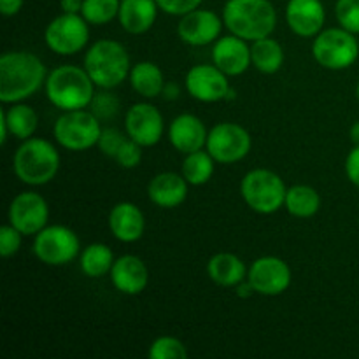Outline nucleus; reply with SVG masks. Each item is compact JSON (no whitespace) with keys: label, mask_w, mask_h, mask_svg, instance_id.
Wrapping results in <instances>:
<instances>
[{"label":"nucleus","mask_w":359,"mask_h":359,"mask_svg":"<svg viewBox=\"0 0 359 359\" xmlns=\"http://www.w3.org/2000/svg\"><path fill=\"white\" fill-rule=\"evenodd\" d=\"M48 72L37 55L7 51L0 56V102L16 104L30 98L46 84Z\"/></svg>","instance_id":"1"},{"label":"nucleus","mask_w":359,"mask_h":359,"mask_svg":"<svg viewBox=\"0 0 359 359\" xmlns=\"http://www.w3.org/2000/svg\"><path fill=\"white\" fill-rule=\"evenodd\" d=\"M223 21L230 34L255 42L272 35L277 13L270 0H228L223 9Z\"/></svg>","instance_id":"2"},{"label":"nucleus","mask_w":359,"mask_h":359,"mask_svg":"<svg viewBox=\"0 0 359 359\" xmlns=\"http://www.w3.org/2000/svg\"><path fill=\"white\" fill-rule=\"evenodd\" d=\"M44 88L48 100L63 112L90 107L95 97V83L86 69L77 65L56 67L48 74Z\"/></svg>","instance_id":"3"},{"label":"nucleus","mask_w":359,"mask_h":359,"mask_svg":"<svg viewBox=\"0 0 359 359\" xmlns=\"http://www.w3.org/2000/svg\"><path fill=\"white\" fill-rule=\"evenodd\" d=\"M84 69L100 90H112L130 76L132 63L125 46L104 39L91 46L84 55Z\"/></svg>","instance_id":"4"},{"label":"nucleus","mask_w":359,"mask_h":359,"mask_svg":"<svg viewBox=\"0 0 359 359\" xmlns=\"http://www.w3.org/2000/svg\"><path fill=\"white\" fill-rule=\"evenodd\" d=\"M13 168L23 184L44 186L58 174L60 153L49 140L30 137L14 153Z\"/></svg>","instance_id":"5"},{"label":"nucleus","mask_w":359,"mask_h":359,"mask_svg":"<svg viewBox=\"0 0 359 359\" xmlns=\"http://www.w3.org/2000/svg\"><path fill=\"white\" fill-rule=\"evenodd\" d=\"M241 193L249 209L258 214H273L284 207L287 188L276 172L255 168L242 179Z\"/></svg>","instance_id":"6"},{"label":"nucleus","mask_w":359,"mask_h":359,"mask_svg":"<svg viewBox=\"0 0 359 359\" xmlns=\"http://www.w3.org/2000/svg\"><path fill=\"white\" fill-rule=\"evenodd\" d=\"M100 133V119L86 109L63 112L53 126V135L56 142L74 153L88 151L97 146Z\"/></svg>","instance_id":"7"},{"label":"nucleus","mask_w":359,"mask_h":359,"mask_svg":"<svg viewBox=\"0 0 359 359\" xmlns=\"http://www.w3.org/2000/svg\"><path fill=\"white\" fill-rule=\"evenodd\" d=\"M312 55L321 67L328 70H344L353 65L359 56V41L346 28H326L314 37Z\"/></svg>","instance_id":"8"},{"label":"nucleus","mask_w":359,"mask_h":359,"mask_svg":"<svg viewBox=\"0 0 359 359\" xmlns=\"http://www.w3.org/2000/svg\"><path fill=\"white\" fill-rule=\"evenodd\" d=\"M81 251L76 231L63 224H53L39 231L34 238V255L49 266H63L74 262Z\"/></svg>","instance_id":"9"},{"label":"nucleus","mask_w":359,"mask_h":359,"mask_svg":"<svg viewBox=\"0 0 359 359\" xmlns=\"http://www.w3.org/2000/svg\"><path fill=\"white\" fill-rule=\"evenodd\" d=\"M88 21L81 14L63 13L62 16L49 21L44 30L46 46L53 53L62 56L76 55L83 51L90 41V28Z\"/></svg>","instance_id":"10"},{"label":"nucleus","mask_w":359,"mask_h":359,"mask_svg":"<svg viewBox=\"0 0 359 359\" xmlns=\"http://www.w3.org/2000/svg\"><path fill=\"white\" fill-rule=\"evenodd\" d=\"M252 146L251 135L237 123H219L207 137L205 149L217 163L231 165L244 160Z\"/></svg>","instance_id":"11"},{"label":"nucleus","mask_w":359,"mask_h":359,"mask_svg":"<svg viewBox=\"0 0 359 359\" xmlns=\"http://www.w3.org/2000/svg\"><path fill=\"white\" fill-rule=\"evenodd\" d=\"M9 224L20 230L25 237L37 235L39 231L48 226L49 207L42 195L35 191H23L9 205L7 212Z\"/></svg>","instance_id":"12"},{"label":"nucleus","mask_w":359,"mask_h":359,"mask_svg":"<svg viewBox=\"0 0 359 359\" xmlns=\"http://www.w3.org/2000/svg\"><path fill=\"white\" fill-rule=\"evenodd\" d=\"M248 280L258 294L277 297L291 286V269L277 256H262L249 266Z\"/></svg>","instance_id":"13"},{"label":"nucleus","mask_w":359,"mask_h":359,"mask_svg":"<svg viewBox=\"0 0 359 359\" xmlns=\"http://www.w3.org/2000/svg\"><path fill=\"white\" fill-rule=\"evenodd\" d=\"M186 90L195 100L212 104V102L226 100V95L230 91L228 76L216 65H195L186 74Z\"/></svg>","instance_id":"14"},{"label":"nucleus","mask_w":359,"mask_h":359,"mask_svg":"<svg viewBox=\"0 0 359 359\" xmlns=\"http://www.w3.org/2000/svg\"><path fill=\"white\" fill-rule=\"evenodd\" d=\"M126 135L142 147H151L160 142L165 132L163 116L151 104H133L126 111Z\"/></svg>","instance_id":"15"},{"label":"nucleus","mask_w":359,"mask_h":359,"mask_svg":"<svg viewBox=\"0 0 359 359\" xmlns=\"http://www.w3.org/2000/svg\"><path fill=\"white\" fill-rule=\"evenodd\" d=\"M224 21L216 13L207 9H195L181 16L177 23V35L188 46H209L221 37Z\"/></svg>","instance_id":"16"},{"label":"nucleus","mask_w":359,"mask_h":359,"mask_svg":"<svg viewBox=\"0 0 359 359\" xmlns=\"http://www.w3.org/2000/svg\"><path fill=\"white\" fill-rule=\"evenodd\" d=\"M212 63L228 77L244 74L252 65L251 48L248 46V41L233 34L219 37L214 42Z\"/></svg>","instance_id":"17"},{"label":"nucleus","mask_w":359,"mask_h":359,"mask_svg":"<svg viewBox=\"0 0 359 359\" xmlns=\"http://www.w3.org/2000/svg\"><path fill=\"white\" fill-rule=\"evenodd\" d=\"M326 11L321 0H290L286 6V21L298 37H316L325 27Z\"/></svg>","instance_id":"18"},{"label":"nucleus","mask_w":359,"mask_h":359,"mask_svg":"<svg viewBox=\"0 0 359 359\" xmlns=\"http://www.w3.org/2000/svg\"><path fill=\"white\" fill-rule=\"evenodd\" d=\"M109 277H111L112 286L119 293L130 294V297L142 293L149 283L146 263L135 255H125L116 259Z\"/></svg>","instance_id":"19"},{"label":"nucleus","mask_w":359,"mask_h":359,"mask_svg":"<svg viewBox=\"0 0 359 359\" xmlns=\"http://www.w3.org/2000/svg\"><path fill=\"white\" fill-rule=\"evenodd\" d=\"M207 137H209V132H207L205 125L195 114H179L168 126L170 144L174 146V149L182 154L203 149L207 144Z\"/></svg>","instance_id":"20"},{"label":"nucleus","mask_w":359,"mask_h":359,"mask_svg":"<svg viewBox=\"0 0 359 359\" xmlns=\"http://www.w3.org/2000/svg\"><path fill=\"white\" fill-rule=\"evenodd\" d=\"M146 219L135 203L119 202L109 212V230L119 242L132 244L142 238Z\"/></svg>","instance_id":"21"},{"label":"nucleus","mask_w":359,"mask_h":359,"mask_svg":"<svg viewBox=\"0 0 359 359\" xmlns=\"http://www.w3.org/2000/svg\"><path fill=\"white\" fill-rule=\"evenodd\" d=\"M147 196L160 209H175L182 205L188 196V181L182 174L161 172L149 181Z\"/></svg>","instance_id":"22"},{"label":"nucleus","mask_w":359,"mask_h":359,"mask_svg":"<svg viewBox=\"0 0 359 359\" xmlns=\"http://www.w3.org/2000/svg\"><path fill=\"white\" fill-rule=\"evenodd\" d=\"M156 0H121L118 20L125 32L132 35L146 34L151 30L158 16Z\"/></svg>","instance_id":"23"},{"label":"nucleus","mask_w":359,"mask_h":359,"mask_svg":"<svg viewBox=\"0 0 359 359\" xmlns=\"http://www.w3.org/2000/svg\"><path fill=\"white\" fill-rule=\"evenodd\" d=\"M207 276L221 287H235L248 279V269L237 255L219 252L207 263Z\"/></svg>","instance_id":"24"},{"label":"nucleus","mask_w":359,"mask_h":359,"mask_svg":"<svg viewBox=\"0 0 359 359\" xmlns=\"http://www.w3.org/2000/svg\"><path fill=\"white\" fill-rule=\"evenodd\" d=\"M130 84L133 91L144 98H156L163 93L165 77L160 67L153 62H139L130 70Z\"/></svg>","instance_id":"25"},{"label":"nucleus","mask_w":359,"mask_h":359,"mask_svg":"<svg viewBox=\"0 0 359 359\" xmlns=\"http://www.w3.org/2000/svg\"><path fill=\"white\" fill-rule=\"evenodd\" d=\"M287 212L300 219H309L316 216L321 209V196L312 186L297 184L287 188L286 202H284Z\"/></svg>","instance_id":"26"},{"label":"nucleus","mask_w":359,"mask_h":359,"mask_svg":"<svg viewBox=\"0 0 359 359\" xmlns=\"http://www.w3.org/2000/svg\"><path fill=\"white\" fill-rule=\"evenodd\" d=\"M114 255L109 245L95 242L84 248V251L79 256L81 270L90 279H100V277L109 276L114 265Z\"/></svg>","instance_id":"27"},{"label":"nucleus","mask_w":359,"mask_h":359,"mask_svg":"<svg viewBox=\"0 0 359 359\" xmlns=\"http://www.w3.org/2000/svg\"><path fill=\"white\" fill-rule=\"evenodd\" d=\"M0 119L6 121L11 135L20 140L30 139L39 126L37 112L30 105L21 104V102H16L13 104V107L0 112Z\"/></svg>","instance_id":"28"},{"label":"nucleus","mask_w":359,"mask_h":359,"mask_svg":"<svg viewBox=\"0 0 359 359\" xmlns=\"http://www.w3.org/2000/svg\"><path fill=\"white\" fill-rule=\"evenodd\" d=\"M252 67L263 74L279 72L284 63V49L276 39L263 37L251 46Z\"/></svg>","instance_id":"29"},{"label":"nucleus","mask_w":359,"mask_h":359,"mask_svg":"<svg viewBox=\"0 0 359 359\" xmlns=\"http://www.w3.org/2000/svg\"><path fill=\"white\" fill-rule=\"evenodd\" d=\"M214 158L210 156L209 151H195V153L186 154L184 161H182L181 174L191 186H202L210 181L214 174Z\"/></svg>","instance_id":"30"},{"label":"nucleus","mask_w":359,"mask_h":359,"mask_svg":"<svg viewBox=\"0 0 359 359\" xmlns=\"http://www.w3.org/2000/svg\"><path fill=\"white\" fill-rule=\"evenodd\" d=\"M121 0H84L81 16L90 25H107L119 14Z\"/></svg>","instance_id":"31"},{"label":"nucleus","mask_w":359,"mask_h":359,"mask_svg":"<svg viewBox=\"0 0 359 359\" xmlns=\"http://www.w3.org/2000/svg\"><path fill=\"white\" fill-rule=\"evenodd\" d=\"M149 359H186L189 356L184 342L175 337H158L147 353Z\"/></svg>","instance_id":"32"},{"label":"nucleus","mask_w":359,"mask_h":359,"mask_svg":"<svg viewBox=\"0 0 359 359\" xmlns=\"http://www.w3.org/2000/svg\"><path fill=\"white\" fill-rule=\"evenodd\" d=\"M337 20L351 34H359V0H337Z\"/></svg>","instance_id":"33"},{"label":"nucleus","mask_w":359,"mask_h":359,"mask_svg":"<svg viewBox=\"0 0 359 359\" xmlns=\"http://www.w3.org/2000/svg\"><path fill=\"white\" fill-rule=\"evenodd\" d=\"M90 111L97 116L98 119H111L119 112V100L107 90L95 93L93 100L90 104Z\"/></svg>","instance_id":"34"},{"label":"nucleus","mask_w":359,"mask_h":359,"mask_svg":"<svg viewBox=\"0 0 359 359\" xmlns=\"http://www.w3.org/2000/svg\"><path fill=\"white\" fill-rule=\"evenodd\" d=\"M114 160L119 167L135 168L137 165L140 163V160H142V146H140V144H137L135 140H132L128 137V139L123 142V146L119 147V151H118V154L114 156Z\"/></svg>","instance_id":"35"},{"label":"nucleus","mask_w":359,"mask_h":359,"mask_svg":"<svg viewBox=\"0 0 359 359\" xmlns=\"http://www.w3.org/2000/svg\"><path fill=\"white\" fill-rule=\"evenodd\" d=\"M21 237H25L13 224H4L0 228V255L2 258H11L21 248Z\"/></svg>","instance_id":"36"},{"label":"nucleus","mask_w":359,"mask_h":359,"mask_svg":"<svg viewBox=\"0 0 359 359\" xmlns=\"http://www.w3.org/2000/svg\"><path fill=\"white\" fill-rule=\"evenodd\" d=\"M125 140H126V137L123 135V132H119L118 128H102L100 139H98L97 146H98V149L105 154V156L114 158Z\"/></svg>","instance_id":"37"},{"label":"nucleus","mask_w":359,"mask_h":359,"mask_svg":"<svg viewBox=\"0 0 359 359\" xmlns=\"http://www.w3.org/2000/svg\"><path fill=\"white\" fill-rule=\"evenodd\" d=\"M156 4L163 13L172 14V16H184L198 9L202 0H156Z\"/></svg>","instance_id":"38"},{"label":"nucleus","mask_w":359,"mask_h":359,"mask_svg":"<svg viewBox=\"0 0 359 359\" xmlns=\"http://www.w3.org/2000/svg\"><path fill=\"white\" fill-rule=\"evenodd\" d=\"M346 174L347 179L354 186H359V146H354L346 158Z\"/></svg>","instance_id":"39"},{"label":"nucleus","mask_w":359,"mask_h":359,"mask_svg":"<svg viewBox=\"0 0 359 359\" xmlns=\"http://www.w3.org/2000/svg\"><path fill=\"white\" fill-rule=\"evenodd\" d=\"M23 2L25 0H0V13L7 18L14 16V14H18L21 11Z\"/></svg>","instance_id":"40"},{"label":"nucleus","mask_w":359,"mask_h":359,"mask_svg":"<svg viewBox=\"0 0 359 359\" xmlns=\"http://www.w3.org/2000/svg\"><path fill=\"white\" fill-rule=\"evenodd\" d=\"M83 4L84 0H60V7H62L63 13H70V14H81Z\"/></svg>","instance_id":"41"},{"label":"nucleus","mask_w":359,"mask_h":359,"mask_svg":"<svg viewBox=\"0 0 359 359\" xmlns=\"http://www.w3.org/2000/svg\"><path fill=\"white\" fill-rule=\"evenodd\" d=\"M235 293H237V297L242 298V300H248V298H251L256 291H255V287L251 286V283L245 279V280H242L238 286H235Z\"/></svg>","instance_id":"42"},{"label":"nucleus","mask_w":359,"mask_h":359,"mask_svg":"<svg viewBox=\"0 0 359 359\" xmlns=\"http://www.w3.org/2000/svg\"><path fill=\"white\" fill-rule=\"evenodd\" d=\"M163 97L167 98V100H174V98H177L179 97V86H177V84H175V83L165 84Z\"/></svg>","instance_id":"43"},{"label":"nucleus","mask_w":359,"mask_h":359,"mask_svg":"<svg viewBox=\"0 0 359 359\" xmlns=\"http://www.w3.org/2000/svg\"><path fill=\"white\" fill-rule=\"evenodd\" d=\"M349 135H351V140L354 142V146H359V121L354 123V125L351 126Z\"/></svg>","instance_id":"44"},{"label":"nucleus","mask_w":359,"mask_h":359,"mask_svg":"<svg viewBox=\"0 0 359 359\" xmlns=\"http://www.w3.org/2000/svg\"><path fill=\"white\" fill-rule=\"evenodd\" d=\"M356 95H358V98H359V83H358V86H356Z\"/></svg>","instance_id":"45"}]
</instances>
